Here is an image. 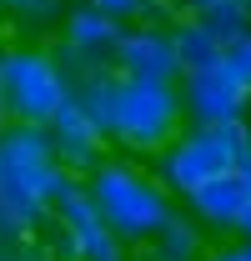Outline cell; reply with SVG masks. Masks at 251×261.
Returning <instances> with one entry per match:
<instances>
[{"label": "cell", "instance_id": "6da1fadb", "mask_svg": "<svg viewBox=\"0 0 251 261\" xmlns=\"http://www.w3.org/2000/svg\"><path fill=\"white\" fill-rule=\"evenodd\" d=\"M70 171L61 166L45 126H10L0 130V241H31L35 221L56 211Z\"/></svg>", "mask_w": 251, "mask_h": 261}, {"label": "cell", "instance_id": "7a4b0ae2", "mask_svg": "<svg viewBox=\"0 0 251 261\" xmlns=\"http://www.w3.org/2000/svg\"><path fill=\"white\" fill-rule=\"evenodd\" d=\"M251 161V121H216V126H191L181 130L156 161V181L166 191H196L201 181H211L221 171H236Z\"/></svg>", "mask_w": 251, "mask_h": 261}, {"label": "cell", "instance_id": "3957f363", "mask_svg": "<svg viewBox=\"0 0 251 261\" xmlns=\"http://www.w3.org/2000/svg\"><path fill=\"white\" fill-rule=\"evenodd\" d=\"M86 191L95 196L101 216L111 221V231L121 241H156L161 226L171 221L166 186H156V176H146L126 161H101L86 181Z\"/></svg>", "mask_w": 251, "mask_h": 261}, {"label": "cell", "instance_id": "277c9868", "mask_svg": "<svg viewBox=\"0 0 251 261\" xmlns=\"http://www.w3.org/2000/svg\"><path fill=\"white\" fill-rule=\"evenodd\" d=\"M181 116H186L181 86L121 75V86H116V111H111L106 136H116L126 151H166V146L181 136Z\"/></svg>", "mask_w": 251, "mask_h": 261}, {"label": "cell", "instance_id": "5b68a950", "mask_svg": "<svg viewBox=\"0 0 251 261\" xmlns=\"http://www.w3.org/2000/svg\"><path fill=\"white\" fill-rule=\"evenodd\" d=\"M0 86H5L10 121H20V126H51L56 111L70 100V81H65L61 61L45 50H5Z\"/></svg>", "mask_w": 251, "mask_h": 261}, {"label": "cell", "instance_id": "8992f818", "mask_svg": "<svg viewBox=\"0 0 251 261\" xmlns=\"http://www.w3.org/2000/svg\"><path fill=\"white\" fill-rule=\"evenodd\" d=\"M181 100H186V116L196 126H216V121H236L246 116L251 106V86H241V75H231V65H201L181 75Z\"/></svg>", "mask_w": 251, "mask_h": 261}, {"label": "cell", "instance_id": "52a82bcc", "mask_svg": "<svg viewBox=\"0 0 251 261\" xmlns=\"http://www.w3.org/2000/svg\"><path fill=\"white\" fill-rule=\"evenodd\" d=\"M65 231H70V241H76V251L81 261H126V241L111 231V221L101 216V206H95V196L81 186V181H70L56 201V211H51Z\"/></svg>", "mask_w": 251, "mask_h": 261}, {"label": "cell", "instance_id": "ba28073f", "mask_svg": "<svg viewBox=\"0 0 251 261\" xmlns=\"http://www.w3.org/2000/svg\"><path fill=\"white\" fill-rule=\"evenodd\" d=\"M116 70L131 75V81H166V86H181V56H176V40L171 31H161V25H136V31L121 35V45H116Z\"/></svg>", "mask_w": 251, "mask_h": 261}, {"label": "cell", "instance_id": "9c48e42d", "mask_svg": "<svg viewBox=\"0 0 251 261\" xmlns=\"http://www.w3.org/2000/svg\"><path fill=\"white\" fill-rule=\"evenodd\" d=\"M45 130H51V146H56V156H61V166L70 171V176H91L95 166L106 161V156H101V146H106V126H101L76 96L56 111V121H51Z\"/></svg>", "mask_w": 251, "mask_h": 261}, {"label": "cell", "instance_id": "30bf717a", "mask_svg": "<svg viewBox=\"0 0 251 261\" xmlns=\"http://www.w3.org/2000/svg\"><path fill=\"white\" fill-rule=\"evenodd\" d=\"M121 20L95 10V5H81L65 15V56L76 65H111L116 61V45H121Z\"/></svg>", "mask_w": 251, "mask_h": 261}, {"label": "cell", "instance_id": "8fae6325", "mask_svg": "<svg viewBox=\"0 0 251 261\" xmlns=\"http://www.w3.org/2000/svg\"><path fill=\"white\" fill-rule=\"evenodd\" d=\"M186 206H191V216H201L206 226L241 231V211H246V166L201 181L196 191H186Z\"/></svg>", "mask_w": 251, "mask_h": 261}, {"label": "cell", "instance_id": "7c38bea8", "mask_svg": "<svg viewBox=\"0 0 251 261\" xmlns=\"http://www.w3.org/2000/svg\"><path fill=\"white\" fill-rule=\"evenodd\" d=\"M171 40H176V56H181V70H201V65H216L221 56H226V45H221V40H216L211 31H206V25H201L196 15L176 20Z\"/></svg>", "mask_w": 251, "mask_h": 261}, {"label": "cell", "instance_id": "4fadbf2b", "mask_svg": "<svg viewBox=\"0 0 251 261\" xmlns=\"http://www.w3.org/2000/svg\"><path fill=\"white\" fill-rule=\"evenodd\" d=\"M196 20L216 35L221 45H231V40H241L251 31V0H216V5L196 10Z\"/></svg>", "mask_w": 251, "mask_h": 261}, {"label": "cell", "instance_id": "5bb4252c", "mask_svg": "<svg viewBox=\"0 0 251 261\" xmlns=\"http://www.w3.org/2000/svg\"><path fill=\"white\" fill-rule=\"evenodd\" d=\"M156 261H201V231L181 216H171L156 236Z\"/></svg>", "mask_w": 251, "mask_h": 261}, {"label": "cell", "instance_id": "9a60e30c", "mask_svg": "<svg viewBox=\"0 0 251 261\" xmlns=\"http://www.w3.org/2000/svg\"><path fill=\"white\" fill-rule=\"evenodd\" d=\"M221 61L231 65V75H241V86H251V31L241 35V40H231Z\"/></svg>", "mask_w": 251, "mask_h": 261}, {"label": "cell", "instance_id": "2e32d148", "mask_svg": "<svg viewBox=\"0 0 251 261\" xmlns=\"http://www.w3.org/2000/svg\"><path fill=\"white\" fill-rule=\"evenodd\" d=\"M95 10H106V15H116V20H136L141 10H151L156 0H91Z\"/></svg>", "mask_w": 251, "mask_h": 261}, {"label": "cell", "instance_id": "e0dca14e", "mask_svg": "<svg viewBox=\"0 0 251 261\" xmlns=\"http://www.w3.org/2000/svg\"><path fill=\"white\" fill-rule=\"evenodd\" d=\"M5 10H15V15H45V10H56V0H0Z\"/></svg>", "mask_w": 251, "mask_h": 261}, {"label": "cell", "instance_id": "ac0fdd59", "mask_svg": "<svg viewBox=\"0 0 251 261\" xmlns=\"http://www.w3.org/2000/svg\"><path fill=\"white\" fill-rule=\"evenodd\" d=\"M211 261H251V236L241 241V246H226V251H216Z\"/></svg>", "mask_w": 251, "mask_h": 261}, {"label": "cell", "instance_id": "d6986e66", "mask_svg": "<svg viewBox=\"0 0 251 261\" xmlns=\"http://www.w3.org/2000/svg\"><path fill=\"white\" fill-rule=\"evenodd\" d=\"M241 236H251V161H246V211H241Z\"/></svg>", "mask_w": 251, "mask_h": 261}, {"label": "cell", "instance_id": "ffe728a7", "mask_svg": "<svg viewBox=\"0 0 251 261\" xmlns=\"http://www.w3.org/2000/svg\"><path fill=\"white\" fill-rule=\"evenodd\" d=\"M176 5H181L186 15H196V10H206V5H216V0H176Z\"/></svg>", "mask_w": 251, "mask_h": 261}, {"label": "cell", "instance_id": "44dd1931", "mask_svg": "<svg viewBox=\"0 0 251 261\" xmlns=\"http://www.w3.org/2000/svg\"><path fill=\"white\" fill-rule=\"evenodd\" d=\"M0 261H31L26 251H5V241H0Z\"/></svg>", "mask_w": 251, "mask_h": 261}, {"label": "cell", "instance_id": "7402d4cb", "mask_svg": "<svg viewBox=\"0 0 251 261\" xmlns=\"http://www.w3.org/2000/svg\"><path fill=\"white\" fill-rule=\"evenodd\" d=\"M5 121H10V106H5V86H0V130H5Z\"/></svg>", "mask_w": 251, "mask_h": 261}]
</instances>
